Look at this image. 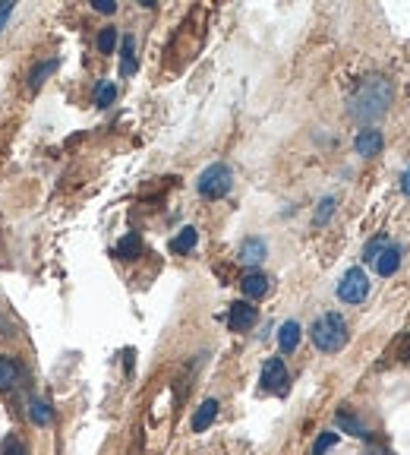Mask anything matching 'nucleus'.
<instances>
[{"label":"nucleus","mask_w":410,"mask_h":455,"mask_svg":"<svg viewBox=\"0 0 410 455\" xmlns=\"http://www.w3.org/2000/svg\"><path fill=\"white\" fill-rule=\"evenodd\" d=\"M309 338H313V345L325 354H335L347 345V323H344L341 313H322L313 326H309Z\"/></svg>","instance_id":"2"},{"label":"nucleus","mask_w":410,"mask_h":455,"mask_svg":"<svg viewBox=\"0 0 410 455\" xmlns=\"http://www.w3.org/2000/svg\"><path fill=\"white\" fill-rule=\"evenodd\" d=\"M382 133L376 130V127H363L360 133H356L354 139V149L356 155H363V159H372V155H379V149H382Z\"/></svg>","instance_id":"7"},{"label":"nucleus","mask_w":410,"mask_h":455,"mask_svg":"<svg viewBox=\"0 0 410 455\" xmlns=\"http://www.w3.org/2000/svg\"><path fill=\"white\" fill-rule=\"evenodd\" d=\"M401 256H404V247L401 244H385V250L379 253V260H376V272L379 276H395L397 272V266H401Z\"/></svg>","instance_id":"8"},{"label":"nucleus","mask_w":410,"mask_h":455,"mask_svg":"<svg viewBox=\"0 0 410 455\" xmlns=\"http://www.w3.org/2000/svg\"><path fill=\"white\" fill-rule=\"evenodd\" d=\"M114 256L117 260H136V256H142V237L139 234H123L120 241H117V247H114Z\"/></svg>","instance_id":"15"},{"label":"nucleus","mask_w":410,"mask_h":455,"mask_svg":"<svg viewBox=\"0 0 410 455\" xmlns=\"http://www.w3.org/2000/svg\"><path fill=\"white\" fill-rule=\"evenodd\" d=\"M10 13H13V3H10V0H0V29L7 26Z\"/></svg>","instance_id":"27"},{"label":"nucleus","mask_w":410,"mask_h":455,"mask_svg":"<svg viewBox=\"0 0 410 455\" xmlns=\"http://www.w3.org/2000/svg\"><path fill=\"white\" fill-rule=\"evenodd\" d=\"M196 244H199V231L196 228H183V231L171 241V253H190Z\"/></svg>","instance_id":"18"},{"label":"nucleus","mask_w":410,"mask_h":455,"mask_svg":"<svg viewBox=\"0 0 410 455\" xmlns=\"http://www.w3.org/2000/svg\"><path fill=\"white\" fill-rule=\"evenodd\" d=\"M335 442H338V433H335V430H322V433L315 436V442H313V455H325L328 449L335 446Z\"/></svg>","instance_id":"22"},{"label":"nucleus","mask_w":410,"mask_h":455,"mask_svg":"<svg viewBox=\"0 0 410 455\" xmlns=\"http://www.w3.org/2000/svg\"><path fill=\"white\" fill-rule=\"evenodd\" d=\"M401 190H404V193L410 196V168H407V171L401 174Z\"/></svg>","instance_id":"28"},{"label":"nucleus","mask_w":410,"mask_h":455,"mask_svg":"<svg viewBox=\"0 0 410 455\" xmlns=\"http://www.w3.org/2000/svg\"><path fill=\"white\" fill-rule=\"evenodd\" d=\"M300 323L297 319H287V323H281V329H278V345H281V351L284 354H290V351H297V345H300Z\"/></svg>","instance_id":"13"},{"label":"nucleus","mask_w":410,"mask_h":455,"mask_svg":"<svg viewBox=\"0 0 410 455\" xmlns=\"http://www.w3.org/2000/svg\"><path fill=\"white\" fill-rule=\"evenodd\" d=\"M369 294V278L366 272L360 269V266H354V269H347L341 276V282H338V297H341L344 303H363Z\"/></svg>","instance_id":"4"},{"label":"nucleus","mask_w":410,"mask_h":455,"mask_svg":"<svg viewBox=\"0 0 410 455\" xmlns=\"http://www.w3.org/2000/svg\"><path fill=\"white\" fill-rule=\"evenodd\" d=\"M265 256H268V247L262 237H246V241L240 244V262H243V266H259Z\"/></svg>","instance_id":"9"},{"label":"nucleus","mask_w":410,"mask_h":455,"mask_svg":"<svg viewBox=\"0 0 410 455\" xmlns=\"http://www.w3.org/2000/svg\"><path fill=\"white\" fill-rule=\"evenodd\" d=\"M114 98H117V86L114 83H101V86H98V92H95V104H98V108H110Z\"/></svg>","instance_id":"23"},{"label":"nucleus","mask_w":410,"mask_h":455,"mask_svg":"<svg viewBox=\"0 0 410 455\" xmlns=\"http://www.w3.org/2000/svg\"><path fill=\"white\" fill-rule=\"evenodd\" d=\"M114 48H117V29L104 26L101 32H98V51H101V54H114Z\"/></svg>","instance_id":"21"},{"label":"nucleus","mask_w":410,"mask_h":455,"mask_svg":"<svg viewBox=\"0 0 410 455\" xmlns=\"http://www.w3.org/2000/svg\"><path fill=\"white\" fill-rule=\"evenodd\" d=\"M231 186H233V174H231V168H227L224 161L208 165L196 180L199 196H205V200H224V196L231 193Z\"/></svg>","instance_id":"3"},{"label":"nucleus","mask_w":410,"mask_h":455,"mask_svg":"<svg viewBox=\"0 0 410 455\" xmlns=\"http://www.w3.org/2000/svg\"><path fill=\"white\" fill-rule=\"evenodd\" d=\"M335 424H338V427H341V430H347L350 436H360V440H369V436H372L366 427H363V421H360V417H356V414H350L347 408H341V411L335 414Z\"/></svg>","instance_id":"14"},{"label":"nucleus","mask_w":410,"mask_h":455,"mask_svg":"<svg viewBox=\"0 0 410 455\" xmlns=\"http://www.w3.org/2000/svg\"><path fill=\"white\" fill-rule=\"evenodd\" d=\"M385 244H388V237H385V234H376V237H372V241L363 247V262L376 266V260H379V253L385 250Z\"/></svg>","instance_id":"20"},{"label":"nucleus","mask_w":410,"mask_h":455,"mask_svg":"<svg viewBox=\"0 0 410 455\" xmlns=\"http://www.w3.org/2000/svg\"><path fill=\"white\" fill-rule=\"evenodd\" d=\"M215 417H218V399H205L202 405L196 408V414H192V430H196V433L208 430L215 424Z\"/></svg>","instance_id":"11"},{"label":"nucleus","mask_w":410,"mask_h":455,"mask_svg":"<svg viewBox=\"0 0 410 455\" xmlns=\"http://www.w3.org/2000/svg\"><path fill=\"white\" fill-rule=\"evenodd\" d=\"M120 73H123V76H133V73H136V38H133V35H123Z\"/></svg>","instance_id":"17"},{"label":"nucleus","mask_w":410,"mask_h":455,"mask_svg":"<svg viewBox=\"0 0 410 455\" xmlns=\"http://www.w3.org/2000/svg\"><path fill=\"white\" fill-rule=\"evenodd\" d=\"M22 383V367L13 358H0V392H10Z\"/></svg>","instance_id":"12"},{"label":"nucleus","mask_w":410,"mask_h":455,"mask_svg":"<svg viewBox=\"0 0 410 455\" xmlns=\"http://www.w3.org/2000/svg\"><path fill=\"white\" fill-rule=\"evenodd\" d=\"M28 421L38 424V427H51L54 414H51L48 401H44V399H28Z\"/></svg>","instance_id":"16"},{"label":"nucleus","mask_w":410,"mask_h":455,"mask_svg":"<svg viewBox=\"0 0 410 455\" xmlns=\"http://www.w3.org/2000/svg\"><path fill=\"white\" fill-rule=\"evenodd\" d=\"M57 70V61H44V63H38V67L32 70V73H28V89H41V83H44V79H48L51 73H54Z\"/></svg>","instance_id":"19"},{"label":"nucleus","mask_w":410,"mask_h":455,"mask_svg":"<svg viewBox=\"0 0 410 455\" xmlns=\"http://www.w3.org/2000/svg\"><path fill=\"white\" fill-rule=\"evenodd\" d=\"M92 7H95L98 13L110 16V13H114V10H117V3H114V0H92Z\"/></svg>","instance_id":"26"},{"label":"nucleus","mask_w":410,"mask_h":455,"mask_svg":"<svg viewBox=\"0 0 410 455\" xmlns=\"http://www.w3.org/2000/svg\"><path fill=\"white\" fill-rule=\"evenodd\" d=\"M259 383H262V392L284 395L287 392V367H284V360H281V358H268L265 364H262Z\"/></svg>","instance_id":"5"},{"label":"nucleus","mask_w":410,"mask_h":455,"mask_svg":"<svg viewBox=\"0 0 410 455\" xmlns=\"http://www.w3.org/2000/svg\"><path fill=\"white\" fill-rule=\"evenodd\" d=\"M331 212H335V196H325V200L319 202V209H315V225H325L328 218H331Z\"/></svg>","instance_id":"24"},{"label":"nucleus","mask_w":410,"mask_h":455,"mask_svg":"<svg viewBox=\"0 0 410 455\" xmlns=\"http://www.w3.org/2000/svg\"><path fill=\"white\" fill-rule=\"evenodd\" d=\"M240 288H243L246 301L265 297L268 294V276H265V272H246V276L240 278Z\"/></svg>","instance_id":"10"},{"label":"nucleus","mask_w":410,"mask_h":455,"mask_svg":"<svg viewBox=\"0 0 410 455\" xmlns=\"http://www.w3.org/2000/svg\"><path fill=\"white\" fill-rule=\"evenodd\" d=\"M0 455H28V452H26V442H22L19 436H7L3 446H0Z\"/></svg>","instance_id":"25"},{"label":"nucleus","mask_w":410,"mask_h":455,"mask_svg":"<svg viewBox=\"0 0 410 455\" xmlns=\"http://www.w3.org/2000/svg\"><path fill=\"white\" fill-rule=\"evenodd\" d=\"M256 323V307L249 301H233L231 310H227V326L233 332H246L249 326Z\"/></svg>","instance_id":"6"},{"label":"nucleus","mask_w":410,"mask_h":455,"mask_svg":"<svg viewBox=\"0 0 410 455\" xmlns=\"http://www.w3.org/2000/svg\"><path fill=\"white\" fill-rule=\"evenodd\" d=\"M391 104V83L385 76H363L356 79L347 95V114L360 124H372L388 111Z\"/></svg>","instance_id":"1"}]
</instances>
